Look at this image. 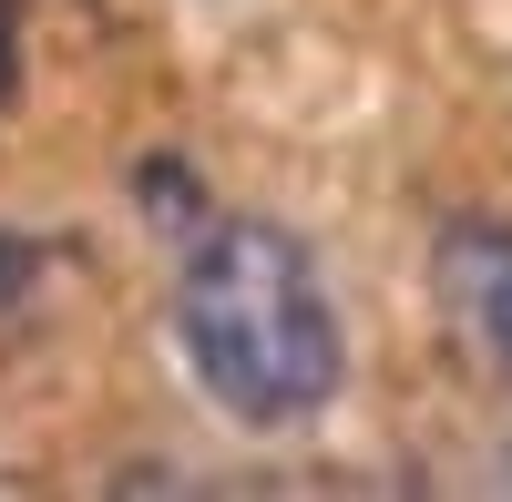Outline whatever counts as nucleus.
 Masks as SVG:
<instances>
[{"label": "nucleus", "instance_id": "f257e3e1", "mask_svg": "<svg viewBox=\"0 0 512 502\" xmlns=\"http://www.w3.org/2000/svg\"><path fill=\"white\" fill-rule=\"evenodd\" d=\"M175 339L236 431H297L349 380V328L318 257L277 216H205L175 277Z\"/></svg>", "mask_w": 512, "mask_h": 502}, {"label": "nucleus", "instance_id": "f03ea898", "mask_svg": "<svg viewBox=\"0 0 512 502\" xmlns=\"http://www.w3.org/2000/svg\"><path fill=\"white\" fill-rule=\"evenodd\" d=\"M431 277H441V308H451V328L472 339L502 380H512V226H492V216H461V226H441V246H431Z\"/></svg>", "mask_w": 512, "mask_h": 502}, {"label": "nucleus", "instance_id": "7ed1b4c3", "mask_svg": "<svg viewBox=\"0 0 512 502\" xmlns=\"http://www.w3.org/2000/svg\"><path fill=\"white\" fill-rule=\"evenodd\" d=\"M134 195H144V216H164L175 236H195L205 226V195H195V175L175 154H154V164H134Z\"/></svg>", "mask_w": 512, "mask_h": 502}, {"label": "nucleus", "instance_id": "20e7f679", "mask_svg": "<svg viewBox=\"0 0 512 502\" xmlns=\"http://www.w3.org/2000/svg\"><path fill=\"white\" fill-rule=\"evenodd\" d=\"M31 287H41V246H31L21 226H0V318L31 308Z\"/></svg>", "mask_w": 512, "mask_h": 502}, {"label": "nucleus", "instance_id": "39448f33", "mask_svg": "<svg viewBox=\"0 0 512 502\" xmlns=\"http://www.w3.org/2000/svg\"><path fill=\"white\" fill-rule=\"evenodd\" d=\"M21 103V0H0V113Z\"/></svg>", "mask_w": 512, "mask_h": 502}]
</instances>
